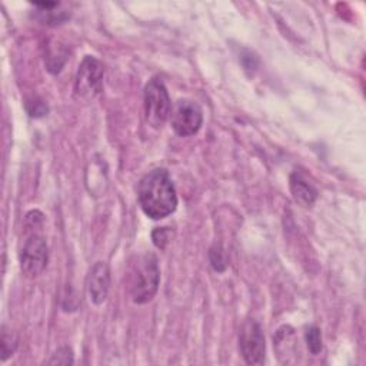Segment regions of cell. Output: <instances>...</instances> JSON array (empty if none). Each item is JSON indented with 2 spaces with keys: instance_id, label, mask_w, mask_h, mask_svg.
Segmentation results:
<instances>
[{
  "instance_id": "9a60e30c",
  "label": "cell",
  "mask_w": 366,
  "mask_h": 366,
  "mask_svg": "<svg viewBox=\"0 0 366 366\" xmlns=\"http://www.w3.org/2000/svg\"><path fill=\"white\" fill-rule=\"evenodd\" d=\"M26 110L27 113L31 116V117H43L44 114H47L49 112V107L47 104L39 99V97H34L31 100H27L26 103Z\"/></svg>"
},
{
  "instance_id": "5b68a950",
  "label": "cell",
  "mask_w": 366,
  "mask_h": 366,
  "mask_svg": "<svg viewBox=\"0 0 366 366\" xmlns=\"http://www.w3.org/2000/svg\"><path fill=\"white\" fill-rule=\"evenodd\" d=\"M104 67L100 60L86 56L79 64L74 79V94L81 100L94 99L103 89Z\"/></svg>"
},
{
  "instance_id": "7c38bea8",
  "label": "cell",
  "mask_w": 366,
  "mask_h": 366,
  "mask_svg": "<svg viewBox=\"0 0 366 366\" xmlns=\"http://www.w3.org/2000/svg\"><path fill=\"white\" fill-rule=\"evenodd\" d=\"M17 343H19V339L16 332L9 329L7 326H3L1 327V360H6L14 353Z\"/></svg>"
},
{
  "instance_id": "52a82bcc",
  "label": "cell",
  "mask_w": 366,
  "mask_h": 366,
  "mask_svg": "<svg viewBox=\"0 0 366 366\" xmlns=\"http://www.w3.org/2000/svg\"><path fill=\"white\" fill-rule=\"evenodd\" d=\"M240 353L247 365H262L264 360V336L259 323L249 319L243 323L239 333Z\"/></svg>"
},
{
  "instance_id": "30bf717a",
  "label": "cell",
  "mask_w": 366,
  "mask_h": 366,
  "mask_svg": "<svg viewBox=\"0 0 366 366\" xmlns=\"http://www.w3.org/2000/svg\"><path fill=\"white\" fill-rule=\"evenodd\" d=\"M33 6L39 9L37 19L44 24L56 26L69 19V14L66 11H54V9L60 6V3L57 1H36L33 3Z\"/></svg>"
},
{
  "instance_id": "8fae6325",
  "label": "cell",
  "mask_w": 366,
  "mask_h": 366,
  "mask_svg": "<svg viewBox=\"0 0 366 366\" xmlns=\"http://www.w3.org/2000/svg\"><path fill=\"white\" fill-rule=\"evenodd\" d=\"M66 60H67V50L63 46L51 44L47 47L44 63L50 73H59L64 66Z\"/></svg>"
},
{
  "instance_id": "5bb4252c",
  "label": "cell",
  "mask_w": 366,
  "mask_h": 366,
  "mask_svg": "<svg viewBox=\"0 0 366 366\" xmlns=\"http://www.w3.org/2000/svg\"><path fill=\"white\" fill-rule=\"evenodd\" d=\"M209 259H210V263L213 266L214 270L217 272H223L226 267H227V259H226V254L223 252V249L217 244H214L213 247H210L209 250Z\"/></svg>"
},
{
  "instance_id": "2e32d148",
  "label": "cell",
  "mask_w": 366,
  "mask_h": 366,
  "mask_svg": "<svg viewBox=\"0 0 366 366\" xmlns=\"http://www.w3.org/2000/svg\"><path fill=\"white\" fill-rule=\"evenodd\" d=\"M73 360V352L67 346H61L56 350V353L51 356V359L47 362L49 365H71Z\"/></svg>"
},
{
  "instance_id": "e0dca14e",
  "label": "cell",
  "mask_w": 366,
  "mask_h": 366,
  "mask_svg": "<svg viewBox=\"0 0 366 366\" xmlns=\"http://www.w3.org/2000/svg\"><path fill=\"white\" fill-rule=\"evenodd\" d=\"M170 237H172V230L169 227H157L152 232L153 243L159 249H164L170 242Z\"/></svg>"
},
{
  "instance_id": "3957f363",
  "label": "cell",
  "mask_w": 366,
  "mask_h": 366,
  "mask_svg": "<svg viewBox=\"0 0 366 366\" xmlns=\"http://www.w3.org/2000/svg\"><path fill=\"white\" fill-rule=\"evenodd\" d=\"M160 270L153 253H144L133 264L130 276V295L134 303L143 305L150 302L159 287Z\"/></svg>"
},
{
  "instance_id": "4fadbf2b",
  "label": "cell",
  "mask_w": 366,
  "mask_h": 366,
  "mask_svg": "<svg viewBox=\"0 0 366 366\" xmlns=\"http://www.w3.org/2000/svg\"><path fill=\"white\" fill-rule=\"evenodd\" d=\"M305 339L307 343V349L312 355H319L323 347V340H322V333L317 326H310L305 332Z\"/></svg>"
},
{
  "instance_id": "7a4b0ae2",
  "label": "cell",
  "mask_w": 366,
  "mask_h": 366,
  "mask_svg": "<svg viewBox=\"0 0 366 366\" xmlns=\"http://www.w3.org/2000/svg\"><path fill=\"white\" fill-rule=\"evenodd\" d=\"M43 223V214L33 210L26 216L24 237L21 240L19 260L21 273L26 277L39 276L47 266L49 252L43 234L39 232Z\"/></svg>"
},
{
  "instance_id": "8992f818",
  "label": "cell",
  "mask_w": 366,
  "mask_h": 366,
  "mask_svg": "<svg viewBox=\"0 0 366 366\" xmlns=\"http://www.w3.org/2000/svg\"><path fill=\"white\" fill-rule=\"evenodd\" d=\"M203 123L202 107L192 100L182 99L170 110V124L179 136L196 134Z\"/></svg>"
},
{
  "instance_id": "ba28073f",
  "label": "cell",
  "mask_w": 366,
  "mask_h": 366,
  "mask_svg": "<svg viewBox=\"0 0 366 366\" xmlns=\"http://www.w3.org/2000/svg\"><path fill=\"white\" fill-rule=\"evenodd\" d=\"M86 286L90 300L94 305H102L106 300L110 287V270L107 263L97 262L93 264L89 270Z\"/></svg>"
},
{
  "instance_id": "6da1fadb",
  "label": "cell",
  "mask_w": 366,
  "mask_h": 366,
  "mask_svg": "<svg viewBox=\"0 0 366 366\" xmlns=\"http://www.w3.org/2000/svg\"><path fill=\"white\" fill-rule=\"evenodd\" d=\"M137 197L143 213L154 220L172 214L177 207L176 189L164 169H153L142 177Z\"/></svg>"
},
{
  "instance_id": "9c48e42d",
  "label": "cell",
  "mask_w": 366,
  "mask_h": 366,
  "mask_svg": "<svg viewBox=\"0 0 366 366\" xmlns=\"http://www.w3.org/2000/svg\"><path fill=\"white\" fill-rule=\"evenodd\" d=\"M290 192L295 202L303 207H310L317 199V189L315 184L307 179V176L302 172L295 170L290 174L289 180Z\"/></svg>"
},
{
  "instance_id": "277c9868",
  "label": "cell",
  "mask_w": 366,
  "mask_h": 366,
  "mask_svg": "<svg viewBox=\"0 0 366 366\" xmlns=\"http://www.w3.org/2000/svg\"><path fill=\"white\" fill-rule=\"evenodd\" d=\"M172 103L160 77H153L144 86V114L150 126L159 129L170 117Z\"/></svg>"
}]
</instances>
